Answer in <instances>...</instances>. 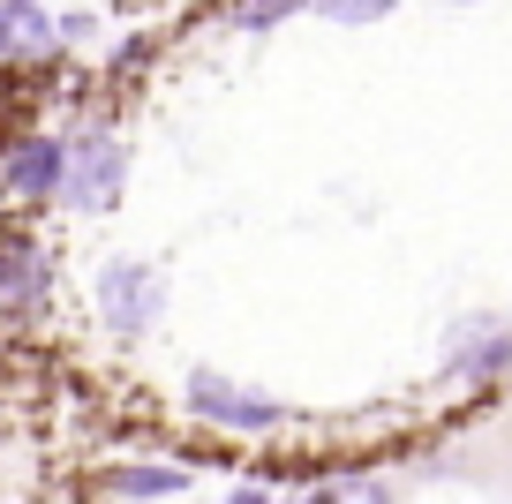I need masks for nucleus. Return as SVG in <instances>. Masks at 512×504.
<instances>
[{"label": "nucleus", "mask_w": 512, "mask_h": 504, "mask_svg": "<svg viewBox=\"0 0 512 504\" xmlns=\"http://www.w3.org/2000/svg\"><path fill=\"white\" fill-rule=\"evenodd\" d=\"M98 316H106V331H121V339H144L166 316V271L151 264V256H113V264L98 271Z\"/></svg>", "instance_id": "f257e3e1"}, {"label": "nucleus", "mask_w": 512, "mask_h": 504, "mask_svg": "<svg viewBox=\"0 0 512 504\" xmlns=\"http://www.w3.org/2000/svg\"><path fill=\"white\" fill-rule=\"evenodd\" d=\"M128 189V151L113 136H83L68 143V181H61V204L76 211H113Z\"/></svg>", "instance_id": "f03ea898"}, {"label": "nucleus", "mask_w": 512, "mask_h": 504, "mask_svg": "<svg viewBox=\"0 0 512 504\" xmlns=\"http://www.w3.org/2000/svg\"><path fill=\"white\" fill-rule=\"evenodd\" d=\"M505 369H512V324H497V316H467V324L445 331V377L497 384Z\"/></svg>", "instance_id": "7ed1b4c3"}, {"label": "nucleus", "mask_w": 512, "mask_h": 504, "mask_svg": "<svg viewBox=\"0 0 512 504\" xmlns=\"http://www.w3.org/2000/svg\"><path fill=\"white\" fill-rule=\"evenodd\" d=\"M189 407L204 414V422H226V429H272L279 414H287L272 392H249V384L219 377V369H196L189 377Z\"/></svg>", "instance_id": "20e7f679"}, {"label": "nucleus", "mask_w": 512, "mask_h": 504, "mask_svg": "<svg viewBox=\"0 0 512 504\" xmlns=\"http://www.w3.org/2000/svg\"><path fill=\"white\" fill-rule=\"evenodd\" d=\"M61 181H68V143H53V136H23L0 158V189L16 204H46V196H61Z\"/></svg>", "instance_id": "39448f33"}, {"label": "nucleus", "mask_w": 512, "mask_h": 504, "mask_svg": "<svg viewBox=\"0 0 512 504\" xmlns=\"http://www.w3.org/2000/svg\"><path fill=\"white\" fill-rule=\"evenodd\" d=\"M53 294V271L38 256V241H8L0 249V316H38Z\"/></svg>", "instance_id": "423d86ee"}, {"label": "nucleus", "mask_w": 512, "mask_h": 504, "mask_svg": "<svg viewBox=\"0 0 512 504\" xmlns=\"http://www.w3.org/2000/svg\"><path fill=\"white\" fill-rule=\"evenodd\" d=\"M61 46V8L46 0H0V53H46Z\"/></svg>", "instance_id": "0eeeda50"}, {"label": "nucleus", "mask_w": 512, "mask_h": 504, "mask_svg": "<svg viewBox=\"0 0 512 504\" xmlns=\"http://www.w3.org/2000/svg\"><path fill=\"white\" fill-rule=\"evenodd\" d=\"M98 482H106V497L151 504V497H181V489H189V467H106Z\"/></svg>", "instance_id": "6e6552de"}, {"label": "nucleus", "mask_w": 512, "mask_h": 504, "mask_svg": "<svg viewBox=\"0 0 512 504\" xmlns=\"http://www.w3.org/2000/svg\"><path fill=\"white\" fill-rule=\"evenodd\" d=\"M317 504H392V489H384L377 474H347V482H332Z\"/></svg>", "instance_id": "1a4fd4ad"}, {"label": "nucleus", "mask_w": 512, "mask_h": 504, "mask_svg": "<svg viewBox=\"0 0 512 504\" xmlns=\"http://www.w3.org/2000/svg\"><path fill=\"white\" fill-rule=\"evenodd\" d=\"M317 16H332V23H377V16H392V0H309Z\"/></svg>", "instance_id": "9d476101"}, {"label": "nucleus", "mask_w": 512, "mask_h": 504, "mask_svg": "<svg viewBox=\"0 0 512 504\" xmlns=\"http://www.w3.org/2000/svg\"><path fill=\"white\" fill-rule=\"evenodd\" d=\"M226 504H272V497H264V489H234Z\"/></svg>", "instance_id": "9b49d317"}]
</instances>
